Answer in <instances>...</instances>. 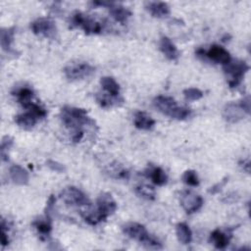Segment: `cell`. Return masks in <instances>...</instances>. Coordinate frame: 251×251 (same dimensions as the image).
<instances>
[{
    "mask_svg": "<svg viewBox=\"0 0 251 251\" xmlns=\"http://www.w3.org/2000/svg\"><path fill=\"white\" fill-rule=\"evenodd\" d=\"M60 118L63 125L72 131V140L78 142L83 137V127L93 123L87 111L82 108L65 106L61 109Z\"/></svg>",
    "mask_w": 251,
    "mask_h": 251,
    "instance_id": "6da1fadb",
    "label": "cell"
},
{
    "mask_svg": "<svg viewBox=\"0 0 251 251\" xmlns=\"http://www.w3.org/2000/svg\"><path fill=\"white\" fill-rule=\"evenodd\" d=\"M153 105L162 114L178 121L185 120L191 114V110L189 108L178 106L176 101L170 96H156L153 100Z\"/></svg>",
    "mask_w": 251,
    "mask_h": 251,
    "instance_id": "7a4b0ae2",
    "label": "cell"
},
{
    "mask_svg": "<svg viewBox=\"0 0 251 251\" xmlns=\"http://www.w3.org/2000/svg\"><path fill=\"white\" fill-rule=\"evenodd\" d=\"M123 231L129 238L134 239L149 249H161L162 243L151 235L146 227L138 223H126L123 226Z\"/></svg>",
    "mask_w": 251,
    "mask_h": 251,
    "instance_id": "3957f363",
    "label": "cell"
},
{
    "mask_svg": "<svg viewBox=\"0 0 251 251\" xmlns=\"http://www.w3.org/2000/svg\"><path fill=\"white\" fill-rule=\"evenodd\" d=\"M223 67L227 84L230 88L237 87L241 83L245 74L249 70V66L247 65V63L242 60H231L228 64Z\"/></svg>",
    "mask_w": 251,
    "mask_h": 251,
    "instance_id": "277c9868",
    "label": "cell"
},
{
    "mask_svg": "<svg viewBox=\"0 0 251 251\" xmlns=\"http://www.w3.org/2000/svg\"><path fill=\"white\" fill-rule=\"evenodd\" d=\"M72 24L75 26H79L86 34H99L104 28L102 22L86 16L81 12H75L72 17Z\"/></svg>",
    "mask_w": 251,
    "mask_h": 251,
    "instance_id": "5b68a950",
    "label": "cell"
},
{
    "mask_svg": "<svg viewBox=\"0 0 251 251\" xmlns=\"http://www.w3.org/2000/svg\"><path fill=\"white\" fill-rule=\"evenodd\" d=\"M65 75L70 80H78L86 78L95 73V68L88 63H73L65 67Z\"/></svg>",
    "mask_w": 251,
    "mask_h": 251,
    "instance_id": "8992f818",
    "label": "cell"
},
{
    "mask_svg": "<svg viewBox=\"0 0 251 251\" xmlns=\"http://www.w3.org/2000/svg\"><path fill=\"white\" fill-rule=\"evenodd\" d=\"M60 197L69 206H87L91 204L88 197L75 186L64 188L60 193Z\"/></svg>",
    "mask_w": 251,
    "mask_h": 251,
    "instance_id": "52a82bcc",
    "label": "cell"
},
{
    "mask_svg": "<svg viewBox=\"0 0 251 251\" xmlns=\"http://www.w3.org/2000/svg\"><path fill=\"white\" fill-rule=\"evenodd\" d=\"M32 32L36 35H42L46 38L55 39L57 37V27L55 23L48 18H38L30 25Z\"/></svg>",
    "mask_w": 251,
    "mask_h": 251,
    "instance_id": "ba28073f",
    "label": "cell"
},
{
    "mask_svg": "<svg viewBox=\"0 0 251 251\" xmlns=\"http://www.w3.org/2000/svg\"><path fill=\"white\" fill-rule=\"evenodd\" d=\"M197 56H203L208 58L209 60L217 63V64H222L223 66L228 64L231 61V57L230 54L228 53V51L226 49H225L224 47L214 44L212 46H210V48L206 51L203 49H198L196 51Z\"/></svg>",
    "mask_w": 251,
    "mask_h": 251,
    "instance_id": "9c48e42d",
    "label": "cell"
},
{
    "mask_svg": "<svg viewBox=\"0 0 251 251\" xmlns=\"http://www.w3.org/2000/svg\"><path fill=\"white\" fill-rule=\"evenodd\" d=\"M179 202L187 214H192L200 210L203 206V198L191 191H183L180 194Z\"/></svg>",
    "mask_w": 251,
    "mask_h": 251,
    "instance_id": "30bf717a",
    "label": "cell"
},
{
    "mask_svg": "<svg viewBox=\"0 0 251 251\" xmlns=\"http://www.w3.org/2000/svg\"><path fill=\"white\" fill-rule=\"evenodd\" d=\"M117 208V203L110 193L103 192L98 196L96 202V209L99 214L104 218V220H106L109 216L113 215L116 212Z\"/></svg>",
    "mask_w": 251,
    "mask_h": 251,
    "instance_id": "8fae6325",
    "label": "cell"
},
{
    "mask_svg": "<svg viewBox=\"0 0 251 251\" xmlns=\"http://www.w3.org/2000/svg\"><path fill=\"white\" fill-rule=\"evenodd\" d=\"M245 115L247 114L240 102L228 103L225 106L223 111V117L228 123H237L238 121L242 120Z\"/></svg>",
    "mask_w": 251,
    "mask_h": 251,
    "instance_id": "7c38bea8",
    "label": "cell"
},
{
    "mask_svg": "<svg viewBox=\"0 0 251 251\" xmlns=\"http://www.w3.org/2000/svg\"><path fill=\"white\" fill-rule=\"evenodd\" d=\"M160 50L164 54V56L171 60L175 61L179 57V52L176 45L172 42V40L168 36H162L160 39Z\"/></svg>",
    "mask_w": 251,
    "mask_h": 251,
    "instance_id": "4fadbf2b",
    "label": "cell"
},
{
    "mask_svg": "<svg viewBox=\"0 0 251 251\" xmlns=\"http://www.w3.org/2000/svg\"><path fill=\"white\" fill-rule=\"evenodd\" d=\"M133 124L134 126L138 129H142V130H150L154 127L156 122L153 118H151L148 114H146L145 112H141L138 111L134 114V118H133Z\"/></svg>",
    "mask_w": 251,
    "mask_h": 251,
    "instance_id": "5bb4252c",
    "label": "cell"
},
{
    "mask_svg": "<svg viewBox=\"0 0 251 251\" xmlns=\"http://www.w3.org/2000/svg\"><path fill=\"white\" fill-rule=\"evenodd\" d=\"M11 179L19 185H25L28 183L29 175L26 170L19 165H13L9 170Z\"/></svg>",
    "mask_w": 251,
    "mask_h": 251,
    "instance_id": "9a60e30c",
    "label": "cell"
},
{
    "mask_svg": "<svg viewBox=\"0 0 251 251\" xmlns=\"http://www.w3.org/2000/svg\"><path fill=\"white\" fill-rule=\"evenodd\" d=\"M38 120L39 118L30 111H27L23 114H19L15 117V123L24 129L32 128L36 125Z\"/></svg>",
    "mask_w": 251,
    "mask_h": 251,
    "instance_id": "2e32d148",
    "label": "cell"
},
{
    "mask_svg": "<svg viewBox=\"0 0 251 251\" xmlns=\"http://www.w3.org/2000/svg\"><path fill=\"white\" fill-rule=\"evenodd\" d=\"M146 9L155 18H166L171 13L169 5L165 2H149L146 4Z\"/></svg>",
    "mask_w": 251,
    "mask_h": 251,
    "instance_id": "e0dca14e",
    "label": "cell"
},
{
    "mask_svg": "<svg viewBox=\"0 0 251 251\" xmlns=\"http://www.w3.org/2000/svg\"><path fill=\"white\" fill-rule=\"evenodd\" d=\"M109 13L116 22H119L122 25H124L131 16V12L127 8L115 3L109 7Z\"/></svg>",
    "mask_w": 251,
    "mask_h": 251,
    "instance_id": "ac0fdd59",
    "label": "cell"
},
{
    "mask_svg": "<svg viewBox=\"0 0 251 251\" xmlns=\"http://www.w3.org/2000/svg\"><path fill=\"white\" fill-rule=\"evenodd\" d=\"M97 103L103 108H111L114 106H120L124 103V99L121 96H112L106 92L97 93L95 95Z\"/></svg>",
    "mask_w": 251,
    "mask_h": 251,
    "instance_id": "d6986e66",
    "label": "cell"
},
{
    "mask_svg": "<svg viewBox=\"0 0 251 251\" xmlns=\"http://www.w3.org/2000/svg\"><path fill=\"white\" fill-rule=\"evenodd\" d=\"M230 240V235L228 233L222 231L219 228L213 230L210 234V241L217 249H225Z\"/></svg>",
    "mask_w": 251,
    "mask_h": 251,
    "instance_id": "ffe728a7",
    "label": "cell"
},
{
    "mask_svg": "<svg viewBox=\"0 0 251 251\" xmlns=\"http://www.w3.org/2000/svg\"><path fill=\"white\" fill-rule=\"evenodd\" d=\"M146 176L152 180L156 185L162 186L167 183L168 176L166 172L160 167H151L146 171Z\"/></svg>",
    "mask_w": 251,
    "mask_h": 251,
    "instance_id": "44dd1931",
    "label": "cell"
},
{
    "mask_svg": "<svg viewBox=\"0 0 251 251\" xmlns=\"http://www.w3.org/2000/svg\"><path fill=\"white\" fill-rule=\"evenodd\" d=\"M100 84L102 86V89L112 95V96H120V92H121V87L120 84L116 81V79L112 76H103L100 79Z\"/></svg>",
    "mask_w": 251,
    "mask_h": 251,
    "instance_id": "7402d4cb",
    "label": "cell"
},
{
    "mask_svg": "<svg viewBox=\"0 0 251 251\" xmlns=\"http://www.w3.org/2000/svg\"><path fill=\"white\" fill-rule=\"evenodd\" d=\"M12 94L16 96L18 102L25 108L28 103L31 102V99L33 97V90L28 86H22L19 88H16Z\"/></svg>",
    "mask_w": 251,
    "mask_h": 251,
    "instance_id": "603a6c76",
    "label": "cell"
},
{
    "mask_svg": "<svg viewBox=\"0 0 251 251\" xmlns=\"http://www.w3.org/2000/svg\"><path fill=\"white\" fill-rule=\"evenodd\" d=\"M176 237L181 244H189L192 240V232L189 226L184 223H179L176 226Z\"/></svg>",
    "mask_w": 251,
    "mask_h": 251,
    "instance_id": "cb8c5ba5",
    "label": "cell"
},
{
    "mask_svg": "<svg viewBox=\"0 0 251 251\" xmlns=\"http://www.w3.org/2000/svg\"><path fill=\"white\" fill-rule=\"evenodd\" d=\"M106 173L110 176H112L116 179H128L129 178V172L118 163L111 164L107 168Z\"/></svg>",
    "mask_w": 251,
    "mask_h": 251,
    "instance_id": "d4e9b609",
    "label": "cell"
},
{
    "mask_svg": "<svg viewBox=\"0 0 251 251\" xmlns=\"http://www.w3.org/2000/svg\"><path fill=\"white\" fill-rule=\"evenodd\" d=\"M14 35H15V27L1 29V37H0L1 47L5 52H12L11 46L14 41Z\"/></svg>",
    "mask_w": 251,
    "mask_h": 251,
    "instance_id": "484cf974",
    "label": "cell"
},
{
    "mask_svg": "<svg viewBox=\"0 0 251 251\" xmlns=\"http://www.w3.org/2000/svg\"><path fill=\"white\" fill-rule=\"evenodd\" d=\"M33 226L36 228V230L42 234V235H49L52 230V225H51V219L45 217V219L36 220L32 223Z\"/></svg>",
    "mask_w": 251,
    "mask_h": 251,
    "instance_id": "4316f807",
    "label": "cell"
},
{
    "mask_svg": "<svg viewBox=\"0 0 251 251\" xmlns=\"http://www.w3.org/2000/svg\"><path fill=\"white\" fill-rule=\"evenodd\" d=\"M135 193L146 200H154L155 196H156V192L155 189L147 184H141V185H137L135 187Z\"/></svg>",
    "mask_w": 251,
    "mask_h": 251,
    "instance_id": "83f0119b",
    "label": "cell"
},
{
    "mask_svg": "<svg viewBox=\"0 0 251 251\" xmlns=\"http://www.w3.org/2000/svg\"><path fill=\"white\" fill-rule=\"evenodd\" d=\"M182 181L189 185V186H198L199 185V178L195 171L187 170L182 175Z\"/></svg>",
    "mask_w": 251,
    "mask_h": 251,
    "instance_id": "f1b7e54d",
    "label": "cell"
},
{
    "mask_svg": "<svg viewBox=\"0 0 251 251\" xmlns=\"http://www.w3.org/2000/svg\"><path fill=\"white\" fill-rule=\"evenodd\" d=\"M183 95L187 101H196L203 97V92L198 88L189 87L183 90Z\"/></svg>",
    "mask_w": 251,
    "mask_h": 251,
    "instance_id": "f546056e",
    "label": "cell"
},
{
    "mask_svg": "<svg viewBox=\"0 0 251 251\" xmlns=\"http://www.w3.org/2000/svg\"><path fill=\"white\" fill-rule=\"evenodd\" d=\"M13 145V138L6 135L2 138V141H1V158H2V161H8L9 158H8V151L9 149L12 147Z\"/></svg>",
    "mask_w": 251,
    "mask_h": 251,
    "instance_id": "4dcf8cb0",
    "label": "cell"
},
{
    "mask_svg": "<svg viewBox=\"0 0 251 251\" xmlns=\"http://www.w3.org/2000/svg\"><path fill=\"white\" fill-rule=\"evenodd\" d=\"M25 108L27 109L28 111L32 112V113H33L34 115H36L39 119L44 118V117L47 115V112H46V110H45L43 107L39 106V105L36 104V103H33L32 101H31L30 103H28Z\"/></svg>",
    "mask_w": 251,
    "mask_h": 251,
    "instance_id": "1f68e13d",
    "label": "cell"
},
{
    "mask_svg": "<svg viewBox=\"0 0 251 251\" xmlns=\"http://www.w3.org/2000/svg\"><path fill=\"white\" fill-rule=\"evenodd\" d=\"M47 166L52 170V171H55L57 173H63L66 171V168L64 165L56 162V161H53V160H48L47 161Z\"/></svg>",
    "mask_w": 251,
    "mask_h": 251,
    "instance_id": "d6a6232c",
    "label": "cell"
},
{
    "mask_svg": "<svg viewBox=\"0 0 251 251\" xmlns=\"http://www.w3.org/2000/svg\"><path fill=\"white\" fill-rule=\"evenodd\" d=\"M227 177H225L223 180H221L220 182H218L217 184H215L213 187H211V189L209 190V192L210 193H212V194H215V193H217V192H219L221 189H222V187L227 182Z\"/></svg>",
    "mask_w": 251,
    "mask_h": 251,
    "instance_id": "836d02e7",
    "label": "cell"
},
{
    "mask_svg": "<svg viewBox=\"0 0 251 251\" xmlns=\"http://www.w3.org/2000/svg\"><path fill=\"white\" fill-rule=\"evenodd\" d=\"M9 237L7 235V232H6V227L4 226H1V243H2V246H6L9 244Z\"/></svg>",
    "mask_w": 251,
    "mask_h": 251,
    "instance_id": "e575fe53",
    "label": "cell"
}]
</instances>
